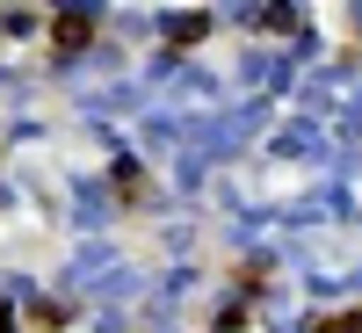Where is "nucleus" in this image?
<instances>
[{
    "label": "nucleus",
    "mask_w": 362,
    "mask_h": 333,
    "mask_svg": "<svg viewBox=\"0 0 362 333\" xmlns=\"http://www.w3.org/2000/svg\"><path fill=\"white\" fill-rule=\"evenodd\" d=\"M87 37H95V15H73V8H66V15H51V44L66 51V58L87 51Z\"/></svg>",
    "instance_id": "nucleus-1"
},
{
    "label": "nucleus",
    "mask_w": 362,
    "mask_h": 333,
    "mask_svg": "<svg viewBox=\"0 0 362 333\" xmlns=\"http://www.w3.org/2000/svg\"><path fill=\"white\" fill-rule=\"evenodd\" d=\"M305 333H362V305H348V312H334V319H312Z\"/></svg>",
    "instance_id": "nucleus-2"
},
{
    "label": "nucleus",
    "mask_w": 362,
    "mask_h": 333,
    "mask_svg": "<svg viewBox=\"0 0 362 333\" xmlns=\"http://www.w3.org/2000/svg\"><path fill=\"white\" fill-rule=\"evenodd\" d=\"M203 29H210V15H181V22H174V44H189V37H203Z\"/></svg>",
    "instance_id": "nucleus-3"
}]
</instances>
